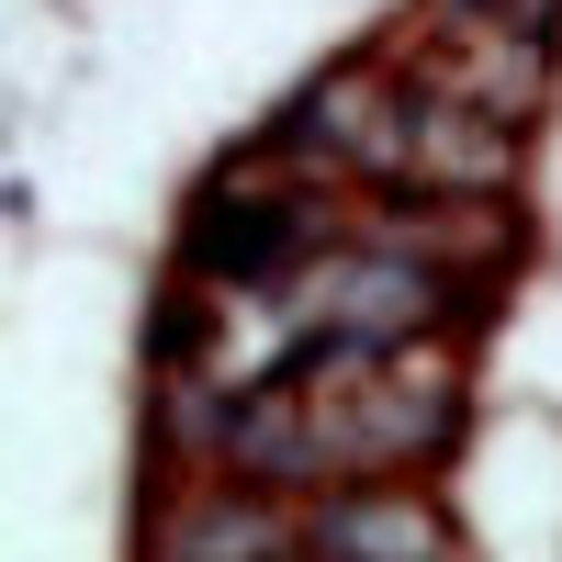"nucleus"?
Returning <instances> with one entry per match:
<instances>
[{
	"mask_svg": "<svg viewBox=\"0 0 562 562\" xmlns=\"http://www.w3.org/2000/svg\"><path fill=\"white\" fill-rule=\"evenodd\" d=\"M326 248V203L315 180H214L192 203V237H180V270L192 281H225V293H270V281H293L304 259Z\"/></svg>",
	"mask_w": 562,
	"mask_h": 562,
	"instance_id": "1",
	"label": "nucleus"
},
{
	"mask_svg": "<svg viewBox=\"0 0 562 562\" xmlns=\"http://www.w3.org/2000/svg\"><path fill=\"white\" fill-rule=\"evenodd\" d=\"M405 124H416V90L383 68V57H349V68H326L293 113H281L259 135V158L281 169H360V180H394L405 169Z\"/></svg>",
	"mask_w": 562,
	"mask_h": 562,
	"instance_id": "2",
	"label": "nucleus"
},
{
	"mask_svg": "<svg viewBox=\"0 0 562 562\" xmlns=\"http://www.w3.org/2000/svg\"><path fill=\"white\" fill-rule=\"evenodd\" d=\"M293 551H461V518H450V506H428L416 484L338 473V484L293 518Z\"/></svg>",
	"mask_w": 562,
	"mask_h": 562,
	"instance_id": "3",
	"label": "nucleus"
},
{
	"mask_svg": "<svg viewBox=\"0 0 562 562\" xmlns=\"http://www.w3.org/2000/svg\"><path fill=\"white\" fill-rule=\"evenodd\" d=\"M405 192H506L518 180V124L484 113V102H450V90H428L405 124Z\"/></svg>",
	"mask_w": 562,
	"mask_h": 562,
	"instance_id": "4",
	"label": "nucleus"
},
{
	"mask_svg": "<svg viewBox=\"0 0 562 562\" xmlns=\"http://www.w3.org/2000/svg\"><path fill=\"white\" fill-rule=\"evenodd\" d=\"M158 540H169V551H293V518L259 506V484H237V495L192 506V518H169Z\"/></svg>",
	"mask_w": 562,
	"mask_h": 562,
	"instance_id": "5",
	"label": "nucleus"
},
{
	"mask_svg": "<svg viewBox=\"0 0 562 562\" xmlns=\"http://www.w3.org/2000/svg\"><path fill=\"white\" fill-rule=\"evenodd\" d=\"M439 23H529V34H562V0H439Z\"/></svg>",
	"mask_w": 562,
	"mask_h": 562,
	"instance_id": "6",
	"label": "nucleus"
}]
</instances>
